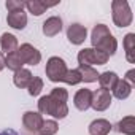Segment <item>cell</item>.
Listing matches in <instances>:
<instances>
[{
    "mask_svg": "<svg viewBox=\"0 0 135 135\" xmlns=\"http://www.w3.org/2000/svg\"><path fill=\"white\" fill-rule=\"evenodd\" d=\"M111 100H113V95L110 91L107 89H97L92 92V100H91V107L95 110V111H105L110 105H111Z\"/></svg>",
    "mask_w": 135,
    "mask_h": 135,
    "instance_id": "cell-5",
    "label": "cell"
},
{
    "mask_svg": "<svg viewBox=\"0 0 135 135\" xmlns=\"http://www.w3.org/2000/svg\"><path fill=\"white\" fill-rule=\"evenodd\" d=\"M62 30V19L59 16H51L43 22V33L46 37H56Z\"/></svg>",
    "mask_w": 135,
    "mask_h": 135,
    "instance_id": "cell-10",
    "label": "cell"
},
{
    "mask_svg": "<svg viewBox=\"0 0 135 135\" xmlns=\"http://www.w3.org/2000/svg\"><path fill=\"white\" fill-rule=\"evenodd\" d=\"M111 124L107 119H95L89 124V133L91 135H108L111 132Z\"/></svg>",
    "mask_w": 135,
    "mask_h": 135,
    "instance_id": "cell-12",
    "label": "cell"
},
{
    "mask_svg": "<svg viewBox=\"0 0 135 135\" xmlns=\"http://www.w3.org/2000/svg\"><path fill=\"white\" fill-rule=\"evenodd\" d=\"M0 135H19V133L13 129H5V130H0Z\"/></svg>",
    "mask_w": 135,
    "mask_h": 135,
    "instance_id": "cell-27",
    "label": "cell"
},
{
    "mask_svg": "<svg viewBox=\"0 0 135 135\" xmlns=\"http://www.w3.org/2000/svg\"><path fill=\"white\" fill-rule=\"evenodd\" d=\"M78 72H80V75H81V81H84V83H94V81H97V78H99V73H97V70L94 69V67L80 65V67H78Z\"/></svg>",
    "mask_w": 135,
    "mask_h": 135,
    "instance_id": "cell-20",
    "label": "cell"
},
{
    "mask_svg": "<svg viewBox=\"0 0 135 135\" xmlns=\"http://www.w3.org/2000/svg\"><path fill=\"white\" fill-rule=\"evenodd\" d=\"M43 116L37 111H26L24 116H22V126L29 130V132H33V133H38L41 124H43Z\"/></svg>",
    "mask_w": 135,
    "mask_h": 135,
    "instance_id": "cell-7",
    "label": "cell"
},
{
    "mask_svg": "<svg viewBox=\"0 0 135 135\" xmlns=\"http://www.w3.org/2000/svg\"><path fill=\"white\" fill-rule=\"evenodd\" d=\"M124 49H126V59L133 64L135 62V33H127L124 37Z\"/></svg>",
    "mask_w": 135,
    "mask_h": 135,
    "instance_id": "cell-19",
    "label": "cell"
},
{
    "mask_svg": "<svg viewBox=\"0 0 135 135\" xmlns=\"http://www.w3.org/2000/svg\"><path fill=\"white\" fill-rule=\"evenodd\" d=\"M111 91H113V95H114L116 99L124 100V99H127V97L130 95V92H132V84H129V83L122 78V80H118V83L114 84V88H113Z\"/></svg>",
    "mask_w": 135,
    "mask_h": 135,
    "instance_id": "cell-14",
    "label": "cell"
},
{
    "mask_svg": "<svg viewBox=\"0 0 135 135\" xmlns=\"http://www.w3.org/2000/svg\"><path fill=\"white\" fill-rule=\"evenodd\" d=\"M57 3H45L41 0H30V2H26V8L33 15V16H41L49 7H54Z\"/></svg>",
    "mask_w": 135,
    "mask_h": 135,
    "instance_id": "cell-15",
    "label": "cell"
},
{
    "mask_svg": "<svg viewBox=\"0 0 135 135\" xmlns=\"http://www.w3.org/2000/svg\"><path fill=\"white\" fill-rule=\"evenodd\" d=\"M7 22L10 27L22 30L27 26V15L24 11H15V13H8L7 16Z\"/></svg>",
    "mask_w": 135,
    "mask_h": 135,
    "instance_id": "cell-11",
    "label": "cell"
},
{
    "mask_svg": "<svg viewBox=\"0 0 135 135\" xmlns=\"http://www.w3.org/2000/svg\"><path fill=\"white\" fill-rule=\"evenodd\" d=\"M67 70H69V69H67V64L64 62V59L54 56V57H51V59L46 62V70H45V72H46V76H48L49 81L59 83V81L64 80Z\"/></svg>",
    "mask_w": 135,
    "mask_h": 135,
    "instance_id": "cell-4",
    "label": "cell"
},
{
    "mask_svg": "<svg viewBox=\"0 0 135 135\" xmlns=\"http://www.w3.org/2000/svg\"><path fill=\"white\" fill-rule=\"evenodd\" d=\"M91 100H92V91L89 89H80L73 97V103L80 111H86L88 108H91Z\"/></svg>",
    "mask_w": 135,
    "mask_h": 135,
    "instance_id": "cell-9",
    "label": "cell"
},
{
    "mask_svg": "<svg viewBox=\"0 0 135 135\" xmlns=\"http://www.w3.org/2000/svg\"><path fill=\"white\" fill-rule=\"evenodd\" d=\"M38 113L40 114H51L56 119H64L67 114H69V107H67V102L57 100L54 97L43 95L38 100Z\"/></svg>",
    "mask_w": 135,
    "mask_h": 135,
    "instance_id": "cell-1",
    "label": "cell"
},
{
    "mask_svg": "<svg viewBox=\"0 0 135 135\" xmlns=\"http://www.w3.org/2000/svg\"><path fill=\"white\" fill-rule=\"evenodd\" d=\"M18 54H19L22 64H27V65H37L41 60V52L29 43L21 45V48H18Z\"/></svg>",
    "mask_w": 135,
    "mask_h": 135,
    "instance_id": "cell-6",
    "label": "cell"
},
{
    "mask_svg": "<svg viewBox=\"0 0 135 135\" xmlns=\"http://www.w3.org/2000/svg\"><path fill=\"white\" fill-rule=\"evenodd\" d=\"M86 35H88V30L81 24H72L69 27V30H67V38H69V41L72 45H81V43H84Z\"/></svg>",
    "mask_w": 135,
    "mask_h": 135,
    "instance_id": "cell-8",
    "label": "cell"
},
{
    "mask_svg": "<svg viewBox=\"0 0 135 135\" xmlns=\"http://www.w3.org/2000/svg\"><path fill=\"white\" fill-rule=\"evenodd\" d=\"M126 81H127L129 84H135V70H133V69L126 73Z\"/></svg>",
    "mask_w": 135,
    "mask_h": 135,
    "instance_id": "cell-26",
    "label": "cell"
},
{
    "mask_svg": "<svg viewBox=\"0 0 135 135\" xmlns=\"http://www.w3.org/2000/svg\"><path fill=\"white\" fill-rule=\"evenodd\" d=\"M32 78H33V76H32L30 70H27V69H21V70L15 72L13 83H15V86H16V88H21V89H24V88H27V86L30 84Z\"/></svg>",
    "mask_w": 135,
    "mask_h": 135,
    "instance_id": "cell-13",
    "label": "cell"
},
{
    "mask_svg": "<svg viewBox=\"0 0 135 135\" xmlns=\"http://www.w3.org/2000/svg\"><path fill=\"white\" fill-rule=\"evenodd\" d=\"M118 132L124 135H135V118L133 116H126L118 122Z\"/></svg>",
    "mask_w": 135,
    "mask_h": 135,
    "instance_id": "cell-18",
    "label": "cell"
},
{
    "mask_svg": "<svg viewBox=\"0 0 135 135\" xmlns=\"http://www.w3.org/2000/svg\"><path fill=\"white\" fill-rule=\"evenodd\" d=\"M0 46H2V49L10 54V52H15L18 51V38L13 35V33H3L2 38H0Z\"/></svg>",
    "mask_w": 135,
    "mask_h": 135,
    "instance_id": "cell-17",
    "label": "cell"
},
{
    "mask_svg": "<svg viewBox=\"0 0 135 135\" xmlns=\"http://www.w3.org/2000/svg\"><path fill=\"white\" fill-rule=\"evenodd\" d=\"M24 8H26V2H21V0H8V2H7V10H8V13L24 11Z\"/></svg>",
    "mask_w": 135,
    "mask_h": 135,
    "instance_id": "cell-25",
    "label": "cell"
},
{
    "mask_svg": "<svg viewBox=\"0 0 135 135\" xmlns=\"http://www.w3.org/2000/svg\"><path fill=\"white\" fill-rule=\"evenodd\" d=\"M27 89H29V94H30L32 97L38 95V94L41 92V89H43V80L38 78V76H33L32 81H30V84L27 86Z\"/></svg>",
    "mask_w": 135,
    "mask_h": 135,
    "instance_id": "cell-24",
    "label": "cell"
},
{
    "mask_svg": "<svg viewBox=\"0 0 135 135\" xmlns=\"http://www.w3.org/2000/svg\"><path fill=\"white\" fill-rule=\"evenodd\" d=\"M99 84H100V88L102 89H107V91H110V89H113L114 88V84L118 83V80H119V76L114 73V72H103V73H100L99 75Z\"/></svg>",
    "mask_w": 135,
    "mask_h": 135,
    "instance_id": "cell-16",
    "label": "cell"
},
{
    "mask_svg": "<svg viewBox=\"0 0 135 135\" xmlns=\"http://www.w3.org/2000/svg\"><path fill=\"white\" fill-rule=\"evenodd\" d=\"M59 130V126L54 119H46L43 121L40 130H38V135H56Z\"/></svg>",
    "mask_w": 135,
    "mask_h": 135,
    "instance_id": "cell-22",
    "label": "cell"
},
{
    "mask_svg": "<svg viewBox=\"0 0 135 135\" xmlns=\"http://www.w3.org/2000/svg\"><path fill=\"white\" fill-rule=\"evenodd\" d=\"M111 11H113V22L118 27H129L132 24L133 15L126 0H113Z\"/></svg>",
    "mask_w": 135,
    "mask_h": 135,
    "instance_id": "cell-2",
    "label": "cell"
},
{
    "mask_svg": "<svg viewBox=\"0 0 135 135\" xmlns=\"http://www.w3.org/2000/svg\"><path fill=\"white\" fill-rule=\"evenodd\" d=\"M3 69H5V56H3V52H0V72Z\"/></svg>",
    "mask_w": 135,
    "mask_h": 135,
    "instance_id": "cell-28",
    "label": "cell"
},
{
    "mask_svg": "<svg viewBox=\"0 0 135 135\" xmlns=\"http://www.w3.org/2000/svg\"><path fill=\"white\" fill-rule=\"evenodd\" d=\"M108 56L99 49H94V48H84L78 52V64L80 65H88V67H92V65H103L108 62Z\"/></svg>",
    "mask_w": 135,
    "mask_h": 135,
    "instance_id": "cell-3",
    "label": "cell"
},
{
    "mask_svg": "<svg viewBox=\"0 0 135 135\" xmlns=\"http://www.w3.org/2000/svg\"><path fill=\"white\" fill-rule=\"evenodd\" d=\"M62 81H64V83H67V84H70V86H75V84L81 83V75H80L78 69L67 70V73H65V76H64V80H62Z\"/></svg>",
    "mask_w": 135,
    "mask_h": 135,
    "instance_id": "cell-23",
    "label": "cell"
},
{
    "mask_svg": "<svg viewBox=\"0 0 135 135\" xmlns=\"http://www.w3.org/2000/svg\"><path fill=\"white\" fill-rule=\"evenodd\" d=\"M22 65H24V64H22V60H21V57H19L18 51L7 54V57H5V67H8L10 70L18 72V70H21V69H22Z\"/></svg>",
    "mask_w": 135,
    "mask_h": 135,
    "instance_id": "cell-21",
    "label": "cell"
}]
</instances>
